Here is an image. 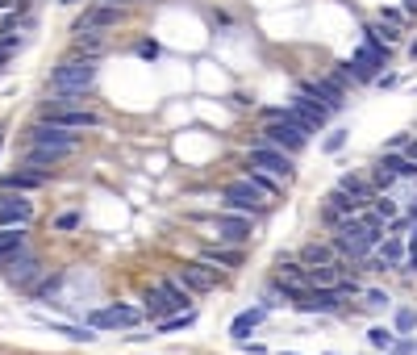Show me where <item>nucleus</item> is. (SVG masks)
I'll return each instance as SVG.
<instances>
[{
    "instance_id": "nucleus-1",
    "label": "nucleus",
    "mask_w": 417,
    "mask_h": 355,
    "mask_svg": "<svg viewBox=\"0 0 417 355\" xmlns=\"http://www.w3.org/2000/svg\"><path fill=\"white\" fill-rule=\"evenodd\" d=\"M96 84V59L71 55L50 71V92H88Z\"/></svg>"
},
{
    "instance_id": "nucleus-2",
    "label": "nucleus",
    "mask_w": 417,
    "mask_h": 355,
    "mask_svg": "<svg viewBox=\"0 0 417 355\" xmlns=\"http://www.w3.org/2000/svg\"><path fill=\"white\" fill-rule=\"evenodd\" d=\"M222 209H234V214H263L267 209V196L259 192L250 180H230L226 188H222Z\"/></svg>"
},
{
    "instance_id": "nucleus-3",
    "label": "nucleus",
    "mask_w": 417,
    "mask_h": 355,
    "mask_svg": "<svg viewBox=\"0 0 417 355\" xmlns=\"http://www.w3.org/2000/svg\"><path fill=\"white\" fill-rule=\"evenodd\" d=\"M246 163L259 168V172H267V176H276V180H292V172H296V163H292L288 150H276L267 142H254L246 150Z\"/></svg>"
},
{
    "instance_id": "nucleus-4",
    "label": "nucleus",
    "mask_w": 417,
    "mask_h": 355,
    "mask_svg": "<svg viewBox=\"0 0 417 355\" xmlns=\"http://www.w3.org/2000/svg\"><path fill=\"white\" fill-rule=\"evenodd\" d=\"M259 142H267L276 150H288V155H300V150L309 146V134L300 126H292L288 117H276V122H267L263 134H259Z\"/></svg>"
},
{
    "instance_id": "nucleus-5",
    "label": "nucleus",
    "mask_w": 417,
    "mask_h": 355,
    "mask_svg": "<svg viewBox=\"0 0 417 355\" xmlns=\"http://www.w3.org/2000/svg\"><path fill=\"white\" fill-rule=\"evenodd\" d=\"M250 230H254L250 214L222 209V214L213 218V238H217V242H226V247H246V242H250Z\"/></svg>"
},
{
    "instance_id": "nucleus-6",
    "label": "nucleus",
    "mask_w": 417,
    "mask_h": 355,
    "mask_svg": "<svg viewBox=\"0 0 417 355\" xmlns=\"http://www.w3.org/2000/svg\"><path fill=\"white\" fill-rule=\"evenodd\" d=\"M25 146H59V150H75V146H80V134L38 117V126L25 130Z\"/></svg>"
},
{
    "instance_id": "nucleus-7",
    "label": "nucleus",
    "mask_w": 417,
    "mask_h": 355,
    "mask_svg": "<svg viewBox=\"0 0 417 355\" xmlns=\"http://www.w3.org/2000/svg\"><path fill=\"white\" fill-rule=\"evenodd\" d=\"M38 272H42V264H38V255L29 247L17 251V255H9V260H0V276H5V284H13V288H25Z\"/></svg>"
},
{
    "instance_id": "nucleus-8",
    "label": "nucleus",
    "mask_w": 417,
    "mask_h": 355,
    "mask_svg": "<svg viewBox=\"0 0 417 355\" xmlns=\"http://www.w3.org/2000/svg\"><path fill=\"white\" fill-rule=\"evenodd\" d=\"M138 318H142V310H134V306H104V310L88 314V326L92 330H130V326H138Z\"/></svg>"
},
{
    "instance_id": "nucleus-9",
    "label": "nucleus",
    "mask_w": 417,
    "mask_h": 355,
    "mask_svg": "<svg viewBox=\"0 0 417 355\" xmlns=\"http://www.w3.org/2000/svg\"><path fill=\"white\" fill-rule=\"evenodd\" d=\"M292 306H296L300 314H338V310H342V297H338L334 288H305Z\"/></svg>"
},
{
    "instance_id": "nucleus-10",
    "label": "nucleus",
    "mask_w": 417,
    "mask_h": 355,
    "mask_svg": "<svg viewBox=\"0 0 417 355\" xmlns=\"http://www.w3.org/2000/svg\"><path fill=\"white\" fill-rule=\"evenodd\" d=\"M29 222H34V201L25 192L0 196V226H29Z\"/></svg>"
},
{
    "instance_id": "nucleus-11",
    "label": "nucleus",
    "mask_w": 417,
    "mask_h": 355,
    "mask_svg": "<svg viewBox=\"0 0 417 355\" xmlns=\"http://www.w3.org/2000/svg\"><path fill=\"white\" fill-rule=\"evenodd\" d=\"M180 284H184L188 293H208V288L217 284V268L204 264V260H192V264L180 268Z\"/></svg>"
},
{
    "instance_id": "nucleus-12",
    "label": "nucleus",
    "mask_w": 417,
    "mask_h": 355,
    "mask_svg": "<svg viewBox=\"0 0 417 355\" xmlns=\"http://www.w3.org/2000/svg\"><path fill=\"white\" fill-rule=\"evenodd\" d=\"M300 92L305 96H313L322 109H330V113H338L342 109V84L338 80H305L300 84Z\"/></svg>"
},
{
    "instance_id": "nucleus-13",
    "label": "nucleus",
    "mask_w": 417,
    "mask_h": 355,
    "mask_svg": "<svg viewBox=\"0 0 417 355\" xmlns=\"http://www.w3.org/2000/svg\"><path fill=\"white\" fill-rule=\"evenodd\" d=\"M67 155H71V150H59V146H25V168H29V172L50 176V172H55Z\"/></svg>"
},
{
    "instance_id": "nucleus-14",
    "label": "nucleus",
    "mask_w": 417,
    "mask_h": 355,
    "mask_svg": "<svg viewBox=\"0 0 417 355\" xmlns=\"http://www.w3.org/2000/svg\"><path fill=\"white\" fill-rule=\"evenodd\" d=\"M142 314H146L150 326H154V322H163V318H171V314H184V310H176V306H171V297H167L159 284H154V288L142 297Z\"/></svg>"
},
{
    "instance_id": "nucleus-15",
    "label": "nucleus",
    "mask_w": 417,
    "mask_h": 355,
    "mask_svg": "<svg viewBox=\"0 0 417 355\" xmlns=\"http://www.w3.org/2000/svg\"><path fill=\"white\" fill-rule=\"evenodd\" d=\"M42 122H55V126H63V130H96L100 126V113H92V109H67V113H46Z\"/></svg>"
},
{
    "instance_id": "nucleus-16",
    "label": "nucleus",
    "mask_w": 417,
    "mask_h": 355,
    "mask_svg": "<svg viewBox=\"0 0 417 355\" xmlns=\"http://www.w3.org/2000/svg\"><path fill=\"white\" fill-rule=\"evenodd\" d=\"M117 5H92L80 21H75V30H109V25H117Z\"/></svg>"
},
{
    "instance_id": "nucleus-17",
    "label": "nucleus",
    "mask_w": 417,
    "mask_h": 355,
    "mask_svg": "<svg viewBox=\"0 0 417 355\" xmlns=\"http://www.w3.org/2000/svg\"><path fill=\"white\" fill-rule=\"evenodd\" d=\"M50 176H42V172H29V168H21V172H9L5 180H0V188L5 192H34V188H42Z\"/></svg>"
},
{
    "instance_id": "nucleus-18",
    "label": "nucleus",
    "mask_w": 417,
    "mask_h": 355,
    "mask_svg": "<svg viewBox=\"0 0 417 355\" xmlns=\"http://www.w3.org/2000/svg\"><path fill=\"white\" fill-rule=\"evenodd\" d=\"M25 247H29L25 226H0V260L17 255V251H25Z\"/></svg>"
},
{
    "instance_id": "nucleus-19",
    "label": "nucleus",
    "mask_w": 417,
    "mask_h": 355,
    "mask_svg": "<svg viewBox=\"0 0 417 355\" xmlns=\"http://www.w3.org/2000/svg\"><path fill=\"white\" fill-rule=\"evenodd\" d=\"M376 168H384V172H388V176H396V180H413V176H417V163H413V159H405L401 150H384V159H380Z\"/></svg>"
},
{
    "instance_id": "nucleus-20",
    "label": "nucleus",
    "mask_w": 417,
    "mask_h": 355,
    "mask_svg": "<svg viewBox=\"0 0 417 355\" xmlns=\"http://www.w3.org/2000/svg\"><path fill=\"white\" fill-rule=\"evenodd\" d=\"M200 260H204V264H213V268H238V264H242V247H226V242H217V247H208Z\"/></svg>"
},
{
    "instance_id": "nucleus-21",
    "label": "nucleus",
    "mask_w": 417,
    "mask_h": 355,
    "mask_svg": "<svg viewBox=\"0 0 417 355\" xmlns=\"http://www.w3.org/2000/svg\"><path fill=\"white\" fill-rule=\"evenodd\" d=\"M263 318H267V310H263V306H254V310H242V314H238V318L230 322V334H234V339L242 343V339H246V334H250V330H254L259 322H263Z\"/></svg>"
},
{
    "instance_id": "nucleus-22",
    "label": "nucleus",
    "mask_w": 417,
    "mask_h": 355,
    "mask_svg": "<svg viewBox=\"0 0 417 355\" xmlns=\"http://www.w3.org/2000/svg\"><path fill=\"white\" fill-rule=\"evenodd\" d=\"M75 55L100 59V55H104V38H100L96 30H75Z\"/></svg>"
},
{
    "instance_id": "nucleus-23",
    "label": "nucleus",
    "mask_w": 417,
    "mask_h": 355,
    "mask_svg": "<svg viewBox=\"0 0 417 355\" xmlns=\"http://www.w3.org/2000/svg\"><path fill=\"white\" fill-rule=\"evenodd\" d=\"M338 255H334V247L330 242H309L305 251H300V264L305 268H322V264H334Z\"/></svg>"
},
{
    "instance_id": "nucleus-24",
    "label": "nucleus",
    "mask_w": 417,
    "mask_h": 355,
    "mask_svg": "<svg viewBox=\"0 0 417 355\" xmlns=\"http://www.w3.org/2000/svg\"><path fill=\"white\" fill-rule=\"evenodd\" d=\"M242 180H250V184H254L259 192H263V196H267V201H272V196L280 192V180H276V176H267V172H259V168H250V163H246V172H242Z\"/></svg>"
},
{
    "instance_id": "nucleus-25",
    "label": "nucleus",
    "mask_w": 417,
    "mask_h": 355,
    "mask_svg": "<svg viewBox=\"0 0 417 355\" xmlns=\"http://www.w3.org/2000/svg\"><path fill=\"white\" fill-rule=\"evenodd\" d=\"M192 322H196V310H184V314H171L163 322H154V330H159V334H176V330H188Z\"/></svg>"
},
{
    "instance_id": "nucleus-26",
    "label": "nucleus",
    "mask_w": 417,
    "mask_h": 355,
    "mask_svg": "<svg viewBox=\"0 0 417 355\" xmlns=\"http://www.w3.org/2000/svg\"><path fill=\"white\" fill-rule=\"evenodd\" d=\"M159 288L171 297V306H176V310H192V293H188L180 280H159Z\"/></svg>"
},
{
    "instance_id": "nucleus-27",
    "label": "nucleus",
    "mask_w": 417,
    "mask_h": 355,
    "mask_svg": "<svg viewBox=\"0 0 417 355\" xmlns=\"http://www.w3.org/2000/svg\"><path fill=\"white\" fill-rule=\"evenodd\" d=\"M368 343H372L376 351H388V347L396 343V334H392L388 326H372V330H368Z\"/></svg>"
},
{
    "instance_id": "nucleus-28",
    "label": "nucleus",
    "mask_w": 417,
    "mask_h": 355,
    "mask_svg": "<svg viewBox=\"0 0 417 355\" xmlns=\"http://www.w3.org/2000/svg\"><path fill=\"white\" fill-rule=\"evenodd\" d=\"M409 330H417V314L413 310H401L396 314V334H409Z\"/></svg>"
},
{
    "instance_id": "nucleus-29",
    "label": "nucleus",
    "mask_w": 417,
    "mask_h": 355,
    "mask_svg": "<svg viewBox=\"0 0 417 355\" xmlns=\"http://www.w3.org/2000/svg\"><path fill=\"white\" fill-rule=\"evenodd\" d=\"M134 55H138V59H159V42H150V38H142V42L134 46Z\"/></svg>"
},
{
    "instance_id": "nucleus-30",
    "label": "nucleus",
    "mask_w": 417,
    "mask_h": 355,
    "mask_svg": "<svg viewBox=\"0 0 417 355\" xmlns=\"http://www.w3.org/2000/svg\"><path fill=\"white\" fill-rule=\"evenodd\" d=\"M363 301H368V306H376V310H380V306H388L392 297H388V293H380V288H363Z\"/></svg>"
},
{
    "instance_id": "nucleus-31",
    "label": "nucleus",
    "mask_w": 417,
    "mask_h": 355,
    "mask_svg": "<svg viewBox=\"0 0 417 355\" xmlns=\"http://www.w3.org/2000/svg\"><path fill=\"white\" fill-rule=\"evenodd\" d=\"M342 146H346V130H330V138H326V150H330V155H338Z\"/></svg>"
},
{
    "instance_id": "nucleus-32",
    "label": "nucleus",
    "mask_w": 417,
    "mask_h": 355,
    "mask_svg": "<svg viewBox=\"0 0 417 355\" xmlns=\"http://www.w3.org/2000/svg\"><path fill=\"white\" fill-rule=\"evenodd\" d=\"M376 38H380L384 46H392V42H401V30H392V25H376Z\"/></svg>"
},
{
    "instance_id": "nucleus-33",
    "label": "nucleus",
    "mask_w": 417,
    "mask_h": 355,
    "mask_svg": "<svg viewBox=\"0 0 417 355\" xmlns=\"http://www.w3.org/2000/svg\"><path fill=\"white\" fill-rule=\"evenodd\" d=\"M80 226V214H59L55 218V230H75Z\"/></svg>"
},
{
    "instance_id": "nucleus-34",
    "label": "nucleus",
    "mask_w": 417,
    "mask_h": 355,
    "mask_svg": "<svg viewBox=\"0 0 417 355\" xmlns=\"http://www.w3.org/2000/svg\"><path fill=\"white\" fill-rule=\"evenodd\" d=\"M401 268H409V272H417V247H409V255H405V264Z\"/></svg>"
},
{
    "instance_id": "nucleus-35",
    "label": "nucleus",
    "mask_w": 417,
    "mask_h": 355,
    "mask_svg": "<svg viewBox=\"0 0 417 355\" xmlns=\"http://www.w3.org/2000/svg\"><path fill=\"white\" fill-rule=\"evenodd\" d=\"M405 142H409V134H396V138L388 142V150H405Z\"/></svg>"
},
{
    "instance_id": "nucleus-36",
    "label": "nucleus",
    "mask_w": 417,
    "mask_h": 355,
    "mask_svg": "<svg viewBox=\"0 0 417 355\" xmlns=\"http://www.w3.org/2000/svg\"><path fill=\"white\" fill-rule=\"evenodd\" d=\"M409 247H417V222L409 226Z\"/></svg>"
},
{
    "instance_id": "nucleus-37",
    "label": "nucleus",
    "mask_w": 417,
    "mask_h": 355,
    "mask_svg": "<svg viewBox=\"0 0 417 355\" xmlns=\"http://www.w3.org/2000/svg\"><path fill=\"white\" fill-rule=\"evenodd\" d=\"M13 5H17V0H0V13H9Z\"/></svg>"
},
{
    "instance_id": "nucleus-38",
    "label": "nucleus",
    "mask_w": 417,
    "mask_h": 355,
    "mask_svg": "<svg viewBox=\"0 0 417 355\" xmlns=\"http://www.w3.org/2000/svg\"><path fill=\"white\" fill-rule=\"evenodd\" d=\"M100 5H117V0H100Z\"/></svg>"
},
{
    "instance_id": "nucleus-39",
    "label": "nucleus",
    "mask_w": 417,
    "mask_h": 355,
    "mask_svg": "<svg viewBox=\"0 0 417 355\" xmlns=\"http://www.w3.org/2000/svg\"><path fill=\"white\" fill-rule=\"evenodd\" d=\"M280 355H292V351H280Z\"/></svg>"
}]
</instances>
